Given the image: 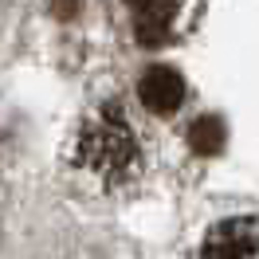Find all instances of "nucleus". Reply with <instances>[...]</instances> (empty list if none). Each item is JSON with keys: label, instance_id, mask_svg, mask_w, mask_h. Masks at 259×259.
Instances as JSON below:
<instances>
[{"label": "nucleus", "instance_id": "1", "mask_svg": "<svg viewBox=\"0 0 259 259\" xmlns=\"http://www.w3.org/2000/svg\"><path fill=\"white\" fill-rule=\"evenodd\" d=\"M79 165H87L91 173H98L102 181H114V185L142 169L138 130L130 126L126 110L118 102H106L87 114L79 130Z\"/></svg>", "mask_w": 259, "mask_h": 259}, {"label": "nucleus", "instance_id": "2", "mask_svg": "<svg viewBox=\"0 0 259 259\" xmlns=\"http://www.w3.org/2000/svg\"><path fill=\"white\" fill-rule=\"evenodd\" d=\"M193 259H259V224L255 220L212 224Z\"/></svg>", "mask_w": 259, "mask_h": 259}, {"label": "nucleus", "instance_id": "3", "mask_svg": "<svg viewBox=\"0 0 259 259\" xmlns=\"http://www.w3.org/2000/svg\"><path fill=\"white\" fill-rule=\"evenodd\" d=\"M138 95L146 102V110L153 114H173L185 102V79H181L173 67H149L142 82H138Z\"/></svg>", "mask_w": 259, "mask_h": 259}, {"label": "nucleus", "instance_id": "4", "mask_svg": "<svg viewBox=\"0 0 259 259\" xmlns=\"http://www.w3.org/2000/svg\"><path fill=\"white\" fill-rule=\"evenodd\" d=\"M173 0H153V4H146L142 12H138V44H165L169 39V24H173Z\"/></svg>", "mask_w": 259, "mask_h": 259}, {"label": "nucleus", "instance_id": "5", "mask_svg": "<svg viewBox=\"0 0 259 259\" xmlns=\"http://www.w3.org/2000/svg\"><path fill=\"white\" fill-rule=\"evenodd\" d=\"M224 118H216V114H204V118H196L193 126H189V146L193 153L200 157H212V153H220L224 149Z\"/></svg>", "mask_w": 259, "mask_h": 259}, {"label": "nucleus", "instance_id": "6", "mask_svg": "<svg viewBox=\"0 0 259 259\" xmlns=\"http://www.w3.org/2000/svg\"><path fill=\"white\" fill-rule=\"evenodd\" d=\"M55 12H59V16H71V12H75V0H55Z\"/></svg>", "mask_w": 259, "mask_h": 259}, {"label": "nucleus", "instance_id": "7", "mask_svg": "<svg viewBox=\"0 0 259 259\" xmlns=\"http://www.w3.org/2000/svg\"><path fill=\"white\" fill-rule=\"evenodd\" d=\"M130 8H134V12H142V8H146V4H153V0H126Z\"/></svg>", "mask_w": 259, "mask_h": 259}]
</instances>
